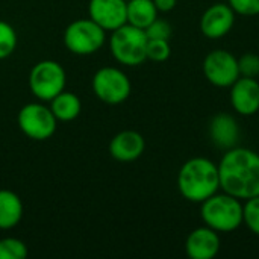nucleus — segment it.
Here are the masks:
<instances>
[{"instance_id":"nucleus-1","label":"nucleus","mask_w":259,"mask_h":259,"mask_svg":"<svg viewBox=\"0 0 259 259\" xmlns=\"http://www.w3.org/2000/svg\"><path fill=\"white\" fill-rule=\"evenodd\" d=\"M220 188L237 197L259 196V155L246 147L229 149L219 164Z\"/></svg>"},{"instance_id":"nucleus-2","label":"nucleus","mask_w":259,"mask_h":259,"mask_svg":"<svg viewBox=\"0 0 259 259\" xmlns=\"http://www.w3.org/2000/svg\"><path fill=\"white\" fill-rule=\"evenodd\" d=\"M178 188L184 199L202 203L220 188L219 165L208 158H191L179 170Z\"/></svg>"},{"instance_id":"nucleus-3","label":"nucleus","mask_w":259,"mask_h":259,"mask_svg":"<svg viewBox=\"0 0 259 259\" xmlns=\"http://www.w3.org/2000/svg\"><path fill=\"white\" fill-rule=\"evenodd\" d=\"M200 215L208 228L217 232H232L243 223V205L240 199L228 193H215L202 202Z\"/></svg>"},{"instance_id":"nucleus-4","label":"nucleus","mask_w":259,"mask_h":259,"mask_svg":"<svg viewBox=\"0 0 259 259\" xmlns=\"http://www.w3.org/2000/svg\"><path fill=\"white\" fill-rule=\"evenodd\" d=\"M109 47L115 61L123 65L135 67L147 59V35L144 29L135 27L129 23L111 32Z\"/></svg>"},{"instance_id":"nucleus-5","label":"nucleus","mask_w":259,"mask_h":259,"mask_svg":"<svg viewBox=\"0 0 259 259\" xmlns=\"http://www.w3.org/2000/svg\"><path fill=\"white\" fill-rule=\"evenodd\" d=\"M106 41V30L91 18H79L70 23L64 30L65 47L77 55L88 56L103 47Z\"/></svg>"},{"instance_id":"nucleus-6","label":"nucleus","mask_w":259,"mask_h":259,"mask_svg":"<svg viewBox=\"0 0 259 259\" xmlns=\"http://www.w3.org/2000/svg\"><path fill=\"white\" fill-rule=\"evenodd\" d=\"M65 70L59 62L53 59L36 62L29 73L30 93L41 102H50L55 96L65 90Z\"/></svg>"},{"instance_id":"nucleus-7","label":"nucleus","mask_w":259,"mask_h":259,"mask_svg":"<svg viewBox=\"0 0 259 259\" xmlns=\"http://www.w3.org/2000/svg\"><path fill=\"white\" fill-rule=\"evenodd\" d=\"M91 87L97 99L106 105H121L129 99L132 91L126 73L115 67L99 68L93 76Z\"/></svg>"},{"instance_id":"nucleus-8","label":"nucleus","mask_w":259,"mask_h":259,"mask_svg":"<svg viewBox=\"0 0 259 259\" xmlns=\"http://www.w3.org/2000/svg\"><path fill=\"white\" fill-rule=\"evenodd\" d=\"M20 131L30 140L46 141L56 132L58 120L53 115L50 106L42 103H27L24 105L17 117Z\"/></svg>"},{"instance_id":"nucleus-9","label":"nucleus","mask_w":259,"mask_h":259,"mask_svg":"<svg viewBox=\"0 0 259 259\" xmlns=\"http://www.w3.org/2000/svg\"><path fill=\"white\" fill-rule=\"evenodd\" d=\"M203 73L212 85L220 88L231 87L240 77L238 59L228 50H212L203 61Z\"/></svg>"},{"instance_id":"nucleus-10","label":"nucleus","mask_w":259,"mask_h":259,"mask_svg":"<svg viewBox=\"0 0 259 259\" xmlns=\"http://www.w3.org/2000/svg\"><path fill=\"white\" fill-rule=\"evenodd\" d=\"M88 14L106 32H112L127 23L126 0H90Z\"/></svg>"},{"instance_id":"nucleus-11","label":"nucleus","mask_w":259,"mask_h":259,"mask_svg":"<svg viewBox=\"0 0 259 259\" xmlns=\"http://www.w3.org/2000/svg\"><path fill=\"white\" fill-rule=\"evenodd\" d=\"M235 23V11L225 3L209 6L200 18V30L206 38L217 39L231 32Z\"/></svg>"},{"instance_id":"nucleus-12","label":"nucleus","mask_w":259,"mask_h":259,"mask_svg":"<svg viewBox=\"0 0 259 259\" xmlns=\"http://www.w3.org/2000/svg\"><path fill=\"white\" fill-rule=\"evenodd\" d=\"M232 108L241 115H253L259 111V83L255 77L240 76L231 85Z\"/></svg>"},{"instance_id":"nucleus-13","label":"nucleus","mask_w":259,"mask_h":259,"mask_svg":"<svg viewBox=\"0 0 259 259\" xmlns=\"http://www.w3.org/2000/svg\"><path fill=\"white\" fill-rule=\"evenodd\" d=\"M185 250L191 259H212L220 250L219 232L208 226L194 229L187 238Z\"/></svg>"},{"instance_id":"nucleus-14","label":"nucleus","mask_w":259,"mask_h":259,"mask_svg":"<svg viewBox=\"0 0 259 259\" xmlns=\"http://www.w3.org/2000/svg\"><path fill=\"white\" fill-rule=\"evenodd\" d=\"M146 149L143 135L137 131H121L109 143V153L115 161L132 162L138 159Z\"/></svg>"},{"instance_id":"nucleus-15","label":"nucleus","mask_w":259,"mask_h":259,"mask_svg":"<svg viewBox=\"0 0 259 259\" xmlns=\"http://www.w3.org/2000/svg\"><path fill=\"white\" fill-rule=\"evenodd\" d=\"M209 137L220 149H232L240 138V127L237 120L225 112L217 114L209 123Z\"/></svg>"},{"instance_id":"nucleus-16","label":"nucleus","mask_w":259,"mask_h":259,"mask_svg":"<svg viewBox=\"0 0 259 259\" xmlns=\"http://www.w3.org/2000/svg\"><path fill=\"white\" fill-rule=\"evenodd\" d=\"M23 202L11 190H0V231L14 229L23 219Z\"/></svg>"},{"instance_id":"nucleus-17","label":"nucleus","mask_w":259,"mask_h":259,"mask_svg":"<svg viewBox=\"0 0 259 259\" xmlns=\"http://www.w3.org/2000/svg\"><path fill=\"white\" fill-rule=\"evenodd\" d=\"M50 109L58 121H73L82 111V102L74 93L64 90L50 100Z\"/></svg>"},{"instance_id":"nucleus-18","label":"nucleus","mask_w":259,"mask_h":259,"mask_svg":"<svg viewBox=\"0 0 259 259\" xmlns=\"http://www.w3.org/2000/svg\"><path fill=\"white\" fill-rule=\"evenodd\" d=\"M158 18V9L153 0H129L127 2V23L146 29L153 20Z\"/></svg>"},{"instance_id":"nucleus-19","label":"nucleus","mask_w":259,"mask_h":259,"mask_svg":"<svg viewBox=\"0 0 259 259\" xmlns=\"http://www.w3.org/2000/svg\"><path fill=\"white\" fill-rule=\"evenodd\" d=\"M17 32L12 24L0 20V61L9 58L17 47Z\"/></svg>"},{"instance_id":"nucleus-20","label":"nucleus","mask_w":259,"mask_h":259,"mask_svg":"<svg viewBox=\"0 0 259 259\" xmlns=\"http://www.w3.org/2000/svg\"><path fill=\"white\" fill-rule=\"evenodd\" d=\"M27 256V246L18 238L0 240V259H24Z\"/></svg>"},{"instance_id":"nucleus-21","label":"nucleus","mask_w":259,"mask_h":259,"mask_svg":"<svg viewBox=\"0 0 259 259\" xmlns=\"http://www.w3.org/2000/svg\"><path fill=\"white\" fill-rule=\"evenodd\" d=\"M147 59L155 62H164L171 55V47L168 39H149L147 38V49H146Z\"/></svg>"},{"instance_id":"nucleus-22","label":"nucleus","mask_w":259,"mask_h":259,"mask_svg":"<svg viewBox=\"0 0 259 259\" xmlns=\"http://www.w3.org/2000/svg\"><path fill=\"white\" fill-rule=\"evenodd\" d=\"M243 223L255 235H259V196L247 199L243 206Z\"/></svg>"},{"instance_id":"nucleus-23","label":"nucleus","mask_w":259,"mask_h":259,"mask_svg":"<svg viewBox=\"0 0 259 259\" xmlns=\"http://www.w3.org/2000/svg\"><path fill=\"white\" fill-rule=\"evenodd\" d=\"M144 32H146L149 39H170L171 26L168 21L156 18L144 29Z\"/></svg>"},{"instance_id":"nucleus-24","label":"nucleus","mask_w":259,"mask_h":259,"mask_svg":"<svg viewBox=\"0 0 259 259\" xmlns=\"http://www.w3.org/2000/svg\"><path fill=\"white\" fill-rule=\"evenodd\" d=\"M240 76L244 77H256L259 74V56L255 53H244L238 59Z\"/></svg>"},{"instance_id":"nucleus-25","label":"nucleus","mask_w":259,"mask_h":259,"mask_svg":"<svg viewBox=\"0 0 259 259\" xmlns=\"http://www.w3.org/2000/svg\"><path fill=\"white\" fill-rule=\"evenodd\" d=\"M229 6L240 15L253 17L259 14V0H229Z\"/></svg>"},{"instance_id":"nucleus-26","label":"nucleus","mask_w":259,"mask_h":259,"mask_svg":"<svg viewBox=\"0 0 259 259\" xmlns=\"http://www.w3.org/2000/svg\"><path fill=\"white\" fill-rule=\"evenodd\" d=\"M153 3H155V6H156L158 11L168 12V11H171V9L176 8L178 0H153Z\"/></svg>"}]
</instances>
